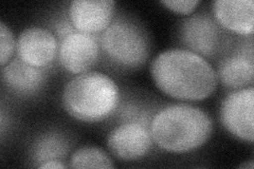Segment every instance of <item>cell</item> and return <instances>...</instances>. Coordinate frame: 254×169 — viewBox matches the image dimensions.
Wrapping results in <instances>:
<instances>
[{
  "mask_svg": "<svg viewBox=\"0 0 254 169\" xmlns=\"http://www.w3.org/2000/svg\"><path fill=\"white\" fill-rule=\"evenodd\" d=\"M37 167L43 169H64L66 168V165L63 164L60 160H49L41 163Z\"/></svg>",
  "mask_w": 254,
  "mask_h": 169,
  "instance_id": "cell-18",
  "label": "cell"
},
{
  "mask_svg": "<svg viewBox=\"0 0 254 169\" xmlns=\"http://www.w3.org/2000/svg\"><path fill=\"white\" fill-rule=\"evenodd\" d=\"M99 54L100 46L97 39L90 34L73 31L63 38L59 59L63 68L70 73L82 74L95 65Z\"/></svg>",
  "mask_w": 254,
  "mask_h": 169,
  "instance_id": "cell-7",
  "label": "cell"
},
{
  "mask_svg": "<svg viewBox=\"0 0 254 169\" xmlns=\"http://www.w3.org/2000/svg\"><path fill=\"white\" fill-rule=\"evenodd\" d=\"M119 96L118 87L109 76L88 71L67 83L63 91V106L77 120L97 123L114 113Z\"/></svg>",
  "mask_w": 254,
  "mask_h": 169,
  "instance_id": "cell-3",
  "label": "cell"
},
{
  "mask_svg": "<svg viewBox=\"0 0 254 169\" xmlns=\"http://www.w3.org/2000/svg\"><path fill=\"white\" fill-rule=\"evenodd\" d=\"M153 145L147 124L131 120L116 127L107 138L109 151L116 158L132 161L146 156Z\"/></svg>",
  "mask_w": 254,
  "mask_h": 169,
  "instance_id": "cell-6",
  "label": "cell"
},
{
  "mask_svg": "<svg viewBox=\"0 0 254 169\" xmlns=\"http://www.w3.org/2000/svg\"><path fill=\"white\" fill-rule=\"evenodd\" d=\"M222 125L243 141L254 140V89L250 86L228 94L220 107Z\"/></svg>",
  "mask_w": 254,
  "mask_h": 169,
  "instance_id": "cell-5",
  "label": "cell"
},
{
  "mask_svg": "<svg viewBox=\"0 0 254 169\" xmlns=\"http://www.w3.org/2000/svg\"><path fill=\"white\" fill-rule=\"evenodd\" d=\"M241 168H249V169H252L253 168V162H252V161H251V162H250V164H243V165H241L240 166Z\"/></svg>",
  "mask_w": 254,
  "mask_h": 169,
  "instance_id": "cell-19",
  "label": "cell"
},
{
  "mask_svg": "<svg viewBox=\"0 0 254 169\" xmlns=\"http://www.w3.org/2000/svg\"><path fill=\"white\" fill-rule=\"evenodd\" d=\"M156 86L166 95L182 101H201L215 91L216 71L202 56L188 49L159 54L150 66Z\"/></svg>",
  "mask_w": 254,
  "mask_h": 169,
  "instance_id": "cell-1",
  "label": "cell"
},
{
  "mask_svg": "<svg viewBox=\"0 0 254 169\" xmlns=\"http://www.w3.org/2000/svg\"><path fill=\"white\" fill-rule=\"evenodd\" d=\"M161 3L175 13L189 15L196 9L200 1L199 0H162Z\"/></svg>",
  "mask_w": 254,
  "mask_h": 169,
  "instance_id": "cell-17",
  "label": "cell"
},
{
  "mask_svg": "<svg viewBox=\"0 0 254 169\" xmlns=\"http://www.w3.org/2000/svg\"><path fill=\"white\" fill-rule=\"evenodd\" d=\"M153 141L161 149L186 154L201 147L210 139L213 123L203 110L189 105L163 108L149 125Z\"/></svg>",
  "mask_w": 254,
  "mask_h": 169,
  "instance_id": "cell-2",
  "label": "cell"
},
{
  "mask_svg": "<svg viewBox=\"0 0 254 169\" xmlns=\"http://www.w3.org/2000/svg\"><path fill=\"white\" fill-rule=\"evenodd\" d=\"M19 59L30 66L45 68L58 53V40L49 30L33 27L23 30L16 45Z\"/></svg>",
  "mask_w": 254,
  "mask_h": 169,
  "instance_id": "cell-9",
  "label": "cell"
},
{
  "mask_svg": "<svg viewBox=\"0 0 254 169\" xmlns=\"http://www.w3.org/2000/svg\"><path fill=\"white\" fill-rule=\"evenodd\" d=\"M70 166L72 168H115L106 152L97 147L77 149L70 159Z\"/></svg>",
  "mask_w": 254,
  "mask_h": 169,
  "instance_id": "cell-14",
  "label": "cell"
},
{
  "mask_svg": "<svg viewBox=\"0 0 254 169\" xmlns=\"http://www.w3.org/2000/svg\"><path fill=\"white\" fill-rule=\"evenodd\" d=\"M217 77L225 87L240 90L253 84L254 63L253 48H245L225 58L220 62Z\"/></svg>",
  "mask_w": 254,
  "mask_h": 169,
  "instance_id": "cell-12",
  "label": "cell"
},
{
  "mask_svg": "<svg viewBox=\"0 0 254 169\" xmlns=\"http://www.w3.org/2000/svg\"><path fill=\"white\" fill-rule=\"evenodd\" d=\"M213 13L221 27L243 36H250L254 30L253 0H217Z\"/></svg>",
  "mask_w": 254,
  "mask_h": 169,
  "instance_id": "cell-11",
  "label": "cell"
},
{
  "mask_svg": "<svg viewBox=\"0 0 254 169\" xmlns=\"http://www.w3.org/2000/svg\"><path fill=\"white\" fill-rule=\"evenodd\" d=\"M101 44L107 57L123 68H139L145 62L149 53L144 32L125 18L110 23L103 32Z\"/></svg>",
  "mask_w": 254,
  "mask_h": 169,
  "instance_id": "cell-4",
  "label": "cell"
},
{
  "mask_svg": "<svg viewBox=\"0 0 254 169\" xmlns=\"http://www.w3.org/2000/svg\"><path fill=\"white\" fill-rule=\"evenodd\" d=\"M115 5L114 0H73L69 6L71 25L90 35L104 32L113 22Z\"/></svg>",
  "mask_w": 254,
  "mask_h": 169,
  "instance_id": "cell-8",
  "label": "cell"
},
{
  "mask_svg": "<svg viewBox=\"0 0 254 169\" xmlns=\"http://www.w3.org/2000/svg\"><path fill=\"white\" fill-rule=\"evenodd\" d=\"M68 149V144L64 138L59 134H50L36 143L34 157L41 163L49 160H59L67 154Z\"/></svg>",
  "mask_w": 254,
  "mask_h": 169,
  "instance_id": "cell-15",
  "label": "cell"
},
{
  "mask_svg": "<svg viewBox=\"0 0 254 169\" xmlns=\"http://www.w3.org/2000/svg\"><path fill=\"white\" fill-rule=\"evenodd\" d=\"M181 37L190 51L202 57L215 53L219 44L216 23L205 14H196L186 19L181 28Z\"/></svg>",
  "mask_w": 254,
  "mask_h": 169,
  "instance_id": "cell-10",
  "label": "cell"
},
{
  "mask_svg": "<svg viewBox=\"0 0 254 169\" xmlns=\"http://www.w3.org/2000/svg\"><path fill=\"white\" fill-rule=\"evenodd\" d=\"M46 77L43 69L30 66L21 59L10 61L2 68L4 84L13 91L23 95L38 92L45 84Z\"/></svg>",
  "mask_w": 254,
  "mask_h": 169,
  "instance_id": "cell-13",
  "label": "cell"
},
{
  "mask_svg": "<svg viewBox=\"0 0 254 169\" xmlns=\"http://www.w3.org/2000/svg\"><path fill=\"white\" fill-rule=\"evenodd\" d=\"M16 45L17 43H15L12 31L1 21L0 22V63L2 67L10 62Z\"/></svg>",
  "mask_w": 254,
  "mask_h": 169,
  "instance_id": "cell-16",
  "label": "cell"
}]
</instances>
